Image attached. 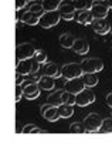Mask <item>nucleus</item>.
<instances>
[{"label":"nucleus","instance_id":"25","mask_svg":"<svg viewBox=\"0 0 112 149\" xmlns=\"http://www.w3.org/2000/svg\"><path fill=\"white\" fill-rule=\"evenodd\" d=\"M63 104H68V105H75L77 104V95L72 94L70 91H65L63 92Z\"/></svg>","mask_w":112,"mask_h":149},{"label":"nucleus","instance_id":"15","mask_svg":"<svg viewBox=\"0 0 112 149\" xmlns=\"http://www.w3.org/2000/svg\"><path fill=\"white\" fill-rule=\"evenodd\" d=\"M37 84L40 85L41 90L44 91H51L54 90V85H56V77H51V75H43L37 80Z\"/></svg>","mask_w":112,"mask_h":149},{"label":"nucleus","instance_id":"37","mask_svg":"<svg viewBox=\"0 0 112 149\" xmlns=\"http://www.w3.org/2000/svg\"><path fill=\"white\" fill-rule=\"evenodd\" d=\"M111 116H112V115H111Z\"/></svg>","mask_w":112,"mask_h":149},{"label":"nucleus","instance_id":"3","mask_svg":"<svg viewBox=\"0 0 112 149\" xmlns=\"http://www.w3.org/2000/svg\"><path fill=\"white\" fill-rule=\"evenodd\" d=\"M61 75L65 80H71V78L82 77L84 75V71H82L81 64H78V63H68L61 70Z\"/></svg>","mask_w":112,"mask_h":149},{"label":"nucleus","instance_id":"19","mask_svg":"<svg viewBox=\"0 0 112 149\" xmlns=\"http://www.w3.org/2000/svg\"><path fill=\"white\" fill-rule=\"evenodd\" d=\"M63 92H64V90H57V91L51 92L47 97V102L51 104V105H56V107H60L63 104Z\"/></svg>","mask_w":112,"mask_h":149},{"label":"nucleus","instance_id":"11","mask_svg":"<svg viewBox=\"0 0 112 149\" xmlns=\"http://www.w3.org/2000/svg\"><path fill=\"white\" fill-rule=\"evenodd\" d=\"M92 29H94V31H95L97 34H99V36H105V34H108L109 31H112L111 24L106 22L105 17H104V19H94Z\"/></svg>","mask_w":112,"mask_h":149},{"label":"nucleus","instance_id":"18","mask_svg":"<svg viewBox=\"0 0 112 149\" xmlns=\"http://www.w3.org/2000/svg\"><path fill=\"white\" fill-rule=\"evenodd\" d=\"M75 37L71 34V33H64V34L60 36V46L63 47V48H72L74 46V43H75Z\"/></svg>","mask_w":112,"mask_h":149},{"label":"nucleus","instance_id":"13","mask_svg":"<svg viewBox=\"0 0 112 149\" xmlns=\"http://www.w3.org/2000/svg\"><path fill=\"white\" fill-rule=\"evenodd\" d=\"M77 23L82 24V26H88V24H92L94 22V16H92V12L91 9H84V10H75V19Z\"/></svg>","mask_w":112,"mask_h":149},{"label":"nucleus","instance_id":"20","mask_svg":"<svg viewBox=\"0 0 112 149\" xmlns=\"http://www.w3.org/2000/svg\"><path fill=\"white\" fill-rule=\"evenodd\" d=\"M82 80H84V84L87 88H92V87H97L98 82H99V78L97 75V72H91V74H84L82 75Z\"/></svg>","mask_w":112,"mask_h":149},{"label":"nucleus","instance_id":"22","mask_svg":"<svg viewBox=\"0 0 112 149\" xmlns=\"http://www.w3.org/2000/svg\"><path fill=\"white\" fill-rule=\"evenodd\" d=\"M74 105H68V104H61L60 107H58V114L61 118H70V116H72L74 114V108H72Z\"/></svg>","mask_w":112,"mask_h":149},{"label":"nucleus","instance_id":"33","mask_svg":"<svg viewBox=\"0 0 112 149\" xmlns=\"http://www.w3.org/2000/svg\"><path fill=\"white\" fill-rule=\"evenodd\" d=\"M23 78H24V75L16 72V85H23Z\"/></svg>","mask_w":112,"mask_h":149},{"label":"nucleus","instance_id":"24","mask_svg":"<svg viewBox=\"0 0 112 149\" xmlns=\"http://www.w3.org/2000/svg\"><path fill=\"white\" fill-rule=\"evenodd\" d=\"M45 132H47L45 129H41V128L35 126L34 124H29L22 129V134H45Z\"/></svg>","mask_w":112,"mask_h":149},{"label":"nucleus","instance_id":"9","mask_svg":"<svg viewBox=\"0 0 112 149\" xmlns=\"http://www.w3.org/2000/svg\"><path fill=\"white\" fill-rule=\"evenodd\" d=\"M85 84H84V80L82 77H77V78H71V80H65V84H64V90L65 91H70L72 94H79L82 90H85Z\"/></svg>","mask_w":112,"mask_h":149},{"label":"nucleus","instance_id":"34","mask_svg":"<svg viewBox=\"0 0 112 149\" xmlns=\"http://www.w3.org/2000/svg\"><path fill=\"white\" fill-rule=\"evenodd\" d=\"M106 104H108V107L112 108V92H109V94L106 95Z\"/></svg>","mask_w":112,"mask_h":149},{"label":"nucleus","instance_id":"32","mask_svg":"<svg viewBox=\"0 0 112 149\" xmlns=\"http://www.w3.org/2000/svg\"><path fill=\"white\" fill-rule=\"evenodd\" d=\"M27 3H29V0H16V10H20L23 7H26Z\"/></svg>","mask_w":112,"mask_h":149},{"label":"nucleus","instance_id":"10","mask_svg":"<svg viewBox=\"0 0 112 149\" xmlns=\"http://www.w3.org/2000/svg\"><path fill=\"white\" fill-rule=\"evenodd\" d=\"M23 92H24V97L31 101V100H37L40 97L41 88L37 82H26V84H23Z\"/></svg>","mask_w":112,"mask_h":149},{"label":"nucleus","instance_id":"12","mask_svg":"<svg viewBox=\"0 0 112 149\" xmlns=\"http://www.w3.org/2000/svg\"><path fill=\"white\" fill-rule=\"evenodd\" d=\"M94 101H95V94L91 91L90 88H85L79 94H77V105L78 107H87Z\"/></svg>","mask_w":112,"mask_h":149},{"label":"nucleus","instance_id":"28","mask_svg":"<svg viewBox=\"0 0 112 149\" xmlns=\"http://www.w3.org/2000/svg\"><path fill=\"white\" fill-rule=\"evenodd\" d=\"M70 131H71L72 134H84V132H87V128H85L84 124L74 122V124H71V125H70Z\"/></svg>","mask_w":112,"mask_h":149},{"label":"nucleus","instance_id":"29","mask_svg":"<svg viewBox=\"0 0 112 149\" xmlns=\"http://www.w3.org/2000/svg\"><path fill=\"white\" fill-rule=\"evenodd\" d=\"M34 58L38 61V63H41V64H44L47 63V54H45L43 50H35V54H34Z\"/></svg>","mask_w":112,"mask_h":149},{"label":"nucleus","instance_id":"7","mask_svg":"<svg viewBox=\"0 0 112 149\" xmlns=\"http://www.w3.org/2000/svg\"><path fill=\"white\" fill-rule=\"evenodd\" d=\"M40 112L44 116V119H47L48 122H56V121H58V119L61 118L60 114H58V107L51 105V104H48V102L44 104V105H41Z\"/></svg>","mask_w":112,"mask_h":149},{"label":"nucleus","instance_id":"1","mask_svg":"<svg viewBox=\"0 0 112 149\" xmlns=\"http://www.w3.org/2000/svg\"><path fill=\"white\" fill-rule=\"evenodd\" d=\"M40 65H41V63H38L34 57L26 58V60H20V61H17V64H16V72H17V74H22L24 77L34 75V74L40 70Z\"/></svg>","mask_w":112,"mask_h":149},{"label":"nucleus","instance_id":"30","mask_svg":"<svg viewBox=\"0 0 112 149\" xmlns=\"http://www.w3.org/2000/svg\"><path fill=\"white\" fill-rule=\"evenodd\" d=\"M30 10L34 13H41L44 9H43V4L41 3H35V1H31L30 4Z\"/></svg>","mask_w":112,"mask_h":149},{"label":"nucleus","instance_id":"16","mask_svg":"<svg viewBox=\"0 0 112 149\" xmlns=\"http://www.w3.org/2000/svg\"><path fill=\"white\" fill-rule=\"evenodd\" d=\"M71 50H72L74 53L79 54V56H84V54H87V53L90 51V44H88L84 38H77Z\"/></svg>","mask_w":112,"mask_h":149},{"label":"nucleus","instance_id":"23","mask_svg":"<svg viewBox=\"0 0 112 149\" xmlns=\"http://www.w3.org/2000/svg\"><path fill=\"white\" fill-rule=\"evenodd\" d=\"M63 0H43V9L44 12H51V10H58L60 4Z\"/></svg>","mask_w":112,"mask_h":149},{"label":"nucleus","instance_id":"21","mask_svg":"<svg viewBox=\"0 0 112 149\" xmlns=\"http://www.w3.org/2000/svg\"><path fill=\"white\" fill-rule=\"evenodd\" d=\"M44 74H47V75H51V77H56V78H58V77H63L61 75V72L58 71V67H57V64H54V63H47L44 65Z\"/></svg>","mask_w":112,"mask_h":149},{"label":"nucleus","instance_id":"36","mask_svg":"<svg viewBox=\"0 0 112 149\" xmlns=\"http://www.w3.org/2000/svg\"><path fill=\"white\" fill-rule=\"evenodd\" d=\"M29 1H30V3H31V1H35V0H29Z\"/></svg>","mask_w":112,"mask_h":149},{"label":"nucleus","instance_id":"31","mask_svg":"<svg viewBox=\"0 0 112 149\" xmlns=\"http://www.w3.org/2000/svg\"><path fill=\"white\" fill-rule=\"evenodd\" d=\"M22 97H24V92H23V87L22 85H16V102H19L22 100Z\"/></svg>","mask_w":112,"mask_h":149},{"label":"nucleus","instance_id":"8","mask_svg":"<svg viewBox=\"0 0 112 149\" xmlns=\"http://www.w3.org/2000/svg\"><path fill=\"white\" fill-rule=\"evenodd\" d=\"M34 54H35V48H34V46L30 44V43L19 44L17 48H16V60H17V61L34 57Z\"/></svg>","mask_w":112,"mask_h":149},{"label":"nucleus","instance_id":"27","mask_svg":"<svg viewBox=\"0 0 112 149\" xmlns=\"http://www.w3.org/2000/svg\"><path fill=\"white\" fill-rule=\"evenodd\" d=\"M99 132L101 134H112V116L104 119L101 128H99Z\"/></svg>","mask_w":112,"mask_h":149},{"label":"nucleus","instance_id":"26","mask_svg":"<svg viewBox=\"0 0 112 149\" xmlns=\"http://www.w3.org/2000/svg\"><path fill=\"white\" fill-rule=\"evenodd\" d=\"M94 0H74L75 9L77 10H84V9H91V6L94 4Z\"/></svg>","mask_w":112,"mask_h":149},{"label":"nucleus","instance_id":"35","mask_svg":"<svg viewBox=\"0 0 112 149\" xmlns=\"http://www.w3.org/2000/svg\"><path fill=\"white\" fill-rule=\"evenodd\" d=\"M109 7L112 9V0H109Z\"/></svg>","mask_w":112,"mask_h":149},{"label":"nucleus","instance_id":"2","mask_svg":"<svg viewBox=\"0 0 112 149\" xmlns=\"http://www.w3.org/2000/svg\"><path fill=\"white\" fill-rule=\"evenodd\" d=\"M61 19V14L58 10H51V12H44L41 16H40V26L43 29H51L58 24Z\"/></svg>","mask_w":112,"mask_h":149},{"label":"nucleus","instance_id":"6","mask_svg":"<svg viewBox=\"0 0 112 149\" xmlns=\"http://www.w3.org/2000/svg\"><path fill=\"white\" fill-rule=\"evenodd\" d=\"M81 67H82V71L84 74H91V72H99L102 68H104V63L99 58H87L81 63Z\"/></svg>","mask_w":112,"mask_h":149},{"label":"nucleus","instance_id":"5","mask_svg":"<svg viewBox=\"0 0 112 149\" xmlns=\"http://www.w3.org/2000/svg\"><path fill=\"white\" fill-rule=\"evenodd\" d=\"M102 122H104V118H101L98 114L92 112L88 114L84 118V125L87 128V132H99V128H101Z\"/></svg>","mask_w":112,"mask_h":149},{"label":"nucleus","instance_id":"17","mask_svg":"<svg viewBox=\"0 0 112 149\" xmlns=\"http://www.w3.org/2000/svg\"><path fill=\"white\" fill-rule=\"evenodd\" d=\"M22 23L24 24H29V26H35V24L40 23V14L38 13H34L31 10L26 12L22 16Z\"/></svg>","mask_w":112,"mask_h":149},{"label":"nucleus","instance_id":"4","mask_svg":"<svg viewBox=\"0 0 112 149\" xmlns=\"http://www.w3.org/2000/svg\"><path fill=\"white\" fill-rule=\"evenodd\" d=\"M75 4H74V0H63L60 7H58V12L61 14V19L64 20H74L75 19Z\"/></svg>","mask_w":112,"mask_h":149},{"label":"nucleus","instance_id":"14","mask_svg":"<svg viewBox=\"0 0 112 149\" xmlns=\"http://www.w3.org/2000/svg\"><path fill=\"white\" fill-rule=\"evenodd\" d=\"M91 12H92V16L94 19H104L108 16V12H109V6H105L102 1H97L91 6Z\"/></svg>","mask_w":112,"mask_h":149}]
</instances>
